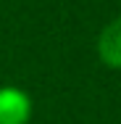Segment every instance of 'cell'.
I'll use <instances>...</instances> for the list:
<instances>
[{"label": "cell", "instance_id": "1", "mask_svg": "<svg viewBox=\"0 0 121 124\" xmlns=\"http://www.w3.org/2000/svg\"><path fill=\"white\" fill-rule=\"evenodd\" d=\"M32 114V103L21 90L3 87L0 90V124H26Z\"/></svg>", "mask_w": 121, "mask_h": 124}, {"label": "cell", "instance_id": "2", "mask_svg": "<svg viewBox=\"0 0 121 124\" xmlns=\"http://www.w3.org/2000/svg\"><path fill=\"white\" fill-rule=\"evenodd\" d=\"M97 53L103 58V63L121 69V19L111 21V24L103 29L100 40H97Z\"/></svg>", "mask_w": 121, "mask_h": 124}]
</instances>
